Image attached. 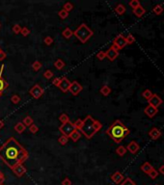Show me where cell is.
I'll list each match as a JSON object with an SVG mask.
<instances>
[{
    "instance_id": "cell-1",
    "label": "cell",
    "mask_w": 164,
    "mask_h": 185,
    "mask_svg": "<svg viewBox=\"0 0 164 185\" xmlns=\"http://www.w3.org/2000/svg\"><path fill=\"white\" fill-rule=\"evenodd\" d=\"M27 158L28 151L15 137H10L0 147V159L12 170L18 164H22Z\"/></svg>"
},
{
    "instance_id": "cell-2",
    "label": "cell",
    "mask_w": 164,
    "mask_h": 185,
    "mask_svg": "<svg viewBox=\"0 0 164 185\" xmlns=\"http://www.w3.org/2000/svg\"><path fill=\"white\" fill-rule=\"evenodd\" d=\"M106 134L109 135L114 142L121 143L129 134V129L126 128L121 121H115L111 126L106 130Z\"/></svg>"
},
{
    "instance_id": "cell-3",
    "label": "cell",
    "mask_w": 164,
    "mask_h": 185,
    "mask_svg": "<svg viewBox=\"0 0 164 185\" xmlns=\"http://www.w3.org/2000/svg\"><path fill=\"white\" fill-rule=\"evenodd\" d=\"M101 127H102V125L100 122L94 120L92 116L88 115V116L83 120V125H82L79 131L87 139H91Z\"/></svg>"
},
{
    "instance_id": "cell-4",
    "label": "cell",
    "mask_w": 164,
    "mask_h": 185,
    "mask_svg": "<svg viewBox=\"0 0 164 185\" xmlns=\"http://www.w3.org/2000/svg\"><path fill=\"white\" fill-rule=\"evenodd\" d=\"M93 34H94L93 31L84 23L81 24L75 31H73V35H75L82 43H85L87 42V41L93 36Z\"/></svg>"
},
{
    "instance_id": "cell-5",
    "label": "cell",
    "mask_w": 164,
    "mask_h": 185,
    "mask_svg": "<svg viewBox=\"0 0 164 185\" xmlns=\"http://www.w3.org/2000/svg\"><path fill=\"white\" fill-rule=\"evenodd\" d=\"M75 130V125H73V123L71 122L63 123V125L59 127V131L62 133V135H64V136H66V137L71 136V134Z\"/></svg>"
},
{
    "instance_id": "cell-6",
    "label": "cell",
    "mask_w": 164,
    "mask_h": 185,
    "mask_svg": "<svg viewBox=\"0 0 164 185\" xmlns=\"http://www.w3.org/2000/svg\"><path fill=\"white\" fill-rule=\"evenodd\" d=\"M113 44L119 49V50H120V49H123L126 46V44H128V43H126V37H124L121 34L118 35L116 38L114 39Z\"/></svg>"
},
{
    "instance_id": "cell-7",
    "label": "cell",
    "mask_w": 164,
    "mask_h": 185,
    "mask_svg": "<svg viewBox=\"0 0 164 185\" xmlns=\"http://www.w3.org/2000/svg\"><path fill=\"white\" fill-rule=\"evenodd\" d=\"M29 93L33 97L36 98V100H38V98H40L44 94V89L41 87L39 84H36L34 87L31 88Z\"/></svg>"
},
{
    "instance_id": "cell-8",
    "label": "cell",
    "mask_w": 164,
    "mask_h": 185,
    "mask_svg": "<svg viewBox=\"0 0 164 185\" xmlns=\"http://www.w3.org/2000/svg\"><path fill=\"white\" fill-rule=\"evenodd\" d=\"M148 102H149V105L153 106V107H154V108H157L162 104L163 100H161V97H159L157 96V94H154L153 96H151V97L148 100Z\"/></svg>"
},
{
    "instance_id": "cell-9",
    "label": "cell",
    "mask_w": 164,
    "mask_h": 185,
    "mask_svg": "<svg viewBox=\"0 0 164 185\" xmlns=\"http://www.w3.org/2000/svg\"><path fill=\"white\" fill-rule=\"evenodd\" d=\"M82 86L78 83L77 81H73L71 83V87H69V91L71 92L72 94H73V96H77L81 91H82Z\"/></svg>"
},
{
    "instance_id": "cell-10",
    "label": "cell",
    "mask_w": 164,
    "mask_h": 185,
    "mask_svg": "<svg viewBox=\"0 0 164 185\" xmlns=\"http://www.w3.org/2000/svg\"><path fill=\"white\" fill-rule=\"evenodd\" d=\"M58 87L63 93H66L69 91V87H71V82L68 80L67 77H63V78H61V81H60V84Z\"/></svg>"
},
{
    "instance_id": "cell-11",
    "label": "cell",
    "mask_w": 164,
    "mask_h": 185,
    "mask_svg": "<svg viewBox=\"0 0 164 185\" xmlns=\"http://www.w3.org/2000/svg\"><path fill=\"white\" fill-rule=\"evenodd\" d=\"M14 172V174L18 176V178H21V176L25 174L26 172V168L24 167L22 164H18V165H16L13 170H12Z\"/></svg>"
},
{
    "instance_id": "cell-12",
    "label": "cell",
    "mask_w": 164,
    "mask_h": 185,
    "mask_svg": "<svg viewBox=\"0 0 164 185\" xmlns=\"http://www.w3.org/2000/svg\"><path fill=\"white\" fill-rule=\"evenodd\" d=\"M139 150H140V147H139V145L135 141H131L129 145L126 146V150H129V153L132 154H136V153Z\"/></svg>"
},
{
    "instance_id": "cell-13",
    "label": "cell",
    "mask_w": 164,
    "mask_h": 185,
    "mask_svg": "<svg viewBox=\"0 0 164 185\" xmlns=\"http://www.w3.org/2000/svg\"><path fill=\"white\" fill-rule=\"evenodd\" d=\"M144 112L149 118H154L155 115L157 114V108H154V107H153V106L148 105L147 107L145 108Z\"/></svg>"
},
{
    "instance_id": "cell-14",
    "label": "cell",
    "mask_w": 164,
    "mask_h": 185,
    "mask_svg": "<svg viewBox=\"0 0 164 185\" xmlns=\"http://www.w3.org/2000/svg\"><path fill=\"white\" fill-rule=\"evenodd\" d=\"M149 136L153 140H157L161 136V131L158 128H157V127H153V128L149 131Z\"/></svg>"
},
{
    "instance_id": "cell-15",
    "label": "cell",
    "mask_w": 164,
    "mask_h": 185,
    "mask_svg": "<svg viewBox=\"0 0 164 185\" xmlns=\"http://www.w3.org/2000/svg\"><path fill=\"white\" fill-rule=\"evenodd\" d=\"M105 54H106V57H107V58L110 61H114L118 57L119 52L118 51H115L114 49H112L111 47H110L107 51H105Z\"/></svg>"
},
{
    "instance_id": "cell-16",
    "label": "cell",
    "mask_w": 164,
    "mask_h": 185,
    "mask_svg": "<svg viewBox=\"0 0 164 185\" xmlns=\"http://www.w3.org/2000/svg\"><path fill=\"white\" fill-rule=\"evenodd\" d=\"M4 66L1 67V71H0V94H2V92L8 87V83L2 78V72H3Z\"/></svg>"
},
{
    "instance_id": "cell-17",
    "label": "cell",
    "mask_w": 164,
    "mask_h": 185,
    "mask_svg": "<svg viewBox=\"0 0 164 185\" xmlns=\"http://www.w3.org/2000/svg\"><path fill=\"white\" fill-rule=\"evenodd\" d=\"M146 13V10H145V8L144 7H142L141 5L137 7V8H135V9H133V14L137 16V18H141V16H143L145 15Z\"/></svg>"
},
{
    "instance_id": "cell-18",
    "label": "cell",
    "mask_w": 164,
    "mask_h": 185,
    "mask_svg": "<svg viewBox=\"0 0 164 185\" xmlns=\"http://www.w3.org/2000/svg\"><path fill=\"white\" fill-rule=\"evenodd\" d=\"M111 179L115 183H120L122 180L124 179V176H123V175L121 174L120 172H116L115 174H113L111 175Z\"/></svg>"
},
{
    "instance_id": "cell-19",
    "label": "cell",
    "mask_w": 164,
    "mask_h": 185,
    "mask_svg": "<svg viewBox=\"0 0 164 185\" xmlns=\"http://www.w3.org/2000/svg\"><path fill=\"white\" fill-rule=\"evenodd\" d=\"M80 137H81V133H80V131L77 129L73 131V132L71 134V136H69V138H71L73 142H77L80 139Z\"/></svg>"
},
{
    "instance_id": "cell-20",
    "label": "cell",
    "mask_w": 164,
    "mask_h": 185,
    "mask_svg": "<svg viewBox=\"0 0 164 185\" xmlns=\"http://www.w3.org/2000/svg\"><path fill=\"white\" fill-rule=\"evenodd\" d=\"M25 128H26V126L23 125L22 122H18L16 125H15V130L18 133H22L23 131H25Z\"/></svg>"
},
{
    "instance_id": "cell-21",
    "label": "cell",
    "mask_w": 164,
    "mask_h": 185,
    "mask_svg": "<svg viewBox=\"0 0 164 185\" xmlns=\"http://www.w3.org/2000/svg\"><path fill=\"white\" fill-rule=\"evenodd\" d=\"M115 12L120 15H124L126 13V7L123 5V4H119V5H117L116 8H115Z\"/></svg>"
},
{
    "instance_id": "cell-22",
    "label": "cell",
    "mask_w": 164,
    "mask_h": 185,
    "mask_svg": "<svg viewBox=\"0 0 164 185\" xmlns=\"http://www.w3.org/2000/svg\"><path fill=\"white\" fill-rule=\"evenodd\" d=\"M141 170L143 171V172H147V174H149V172L153 170V167H151V165L149 163V162H146V163H144L143 164V165L141 166Z\"/></svg>"
},
{
    "instance_id": "cell-23",
    "label": "cell",
    "mask_w": 164,
    "mask_h": 185,
    "mask_svg": "<svg viewBox=\"0 0 164 185\" xmlns=\"http://www.w3.org/2000/svg\"><path fill=\"white\" fill-rule=\"evenodd\" d=\"M100 93L101 94H103L104 97H107L109 96V94L111 93V89H110L107 85H104L100 88Z\"/></svg>"
},
{
    "instance_id": "cell-24",
    "label": "cell",
    "mask_w": 164,
    "mask_h": 185,
    "mask_svg": "<svg viewBox=\"0 0 164 185\" xmlns=\"http://www.w3.org/2000/svg\"><path fill=\"white\" fill-rule=\"evenodd\" d=\"M62 35H63V37L65 39H71V37L73 35V32L69 29V28H65V30L62 32Z\"/></svg>"
},
{
    "instance_id": "cell-25",
    "label": "cell",
    "mask_w": 164,
    "mask_h": 185,
    "mask_svg": "<svg viewBox=\"0 0 164 185\" xmlns=\"http://www.w3.org/2000/svg\"><path fill=\"white\" fill-rule=\"evenodd\" d=\"M126 147H124V146H120V147H117V150H116V153L118 155H120V156H124L126 153Z\"/></svg>"
},
{
    "instance_id": "cell-26",
    "label": "cell",
    "mask_w": 164,
    "mask_h": 185,
    "mask_svg": "<svg viewBox=\"0 0 164 185\" xmlns=\"http://www.w3.org/2000/svg\"><path fill=\"white\" fill-rule=\"evenodd\" d=\"M163 10H164V8L161 5H157V6H154V8L153 9V12L157 15H159L163 13Z\"/></svg>"
},
{
    "instance_id": "cell-27",
    "label": "cell",
    "mask_w": 164,
    "mask_h": 185,
    "mask_svg": "<svg viewBox=\"0 0 164 185\" xmlns=\"http://www.w3.org/2000/svg\"><path fill=\"white\" fill-rule=\"evenodd\" d=\"M54 67H55L57 69H62L65 67L64 61H63V60H61V59L56 60V61H55V63H54Z\"/></svg>"
},
{
    "instance_id": "cell-28",
    "label": "cell",
    "mask_w": 164,
    "mask_h": 185,
    "mask_svg": "<svg viewBox=\"0 0 164 185\" xmlns=\"http://www.w3.org/2000/svg\"><path fill=\"white\" fill-rule=\"evenodd\" d=\"M23 125H25V126H31L33 125V119L29 116H27L24 118V120H23Z\"/></svg>"
},
{
    "instance_id": "cell-29",
    "label": "cell",
    "mask_w": 164,
    "mask_h": 185,
    "mask_svg": "<svg viewBox=\"0 0 164 185\" xmlns=\"http://www.w3.org/2000/svg\"><path fill=\"white\" fill-rule=\"evenodd\" d=\"M153 94H154V93L151 92V90H149V89L145 90V91L142 93V96H143V97H145L146 100H149V98H151V96H153Z\"/></svg>"
},
{
    "instance_id": "cell-30",
    "label": "cell",
    "mask_w": 164,
    "mask_h": 185,
    "mask_svg": "<svg viewBox=\"0 0 164 185\" xmlns=\"http://www.w3.org/2000/svg\"><path fill=\"white\" fill-rule=\"evenodd\" d=\"M41 68H42V63L39 61H35L34 63L32 64V69H34L35 71H38L41 69Z\"/></svg>"
},
{
    "instance_id": "cell-31",
    "label": "cell",
    "mask_w": 164,
    "mask_h": 185,
    "mask_svg": "<svg viewBox=\"0 0 164 185\" xmlns=\"http://www.w3.org/2000/svg\"><path fill=\"white\" fill-rule=\"evenodd\" d=\"M59 121L62 122V125H63V123L69 122V116L67 114H61L60 117H59Z\"/></svg>"
},
{
    "instance_id": "cell-32",
    "label": "cell",
    "mask_w": 164,
    "mask_h": 185,
    "mask_svg": "<svg viewBox=\"0 0 164 185\" xmlns=\"http://www.w3.org/2000/svg\"><path fill=\"white\" fill-rule=\"evenodd\" d=\"M73 125H75V129L80 130L82 125H83V120H81V119H78V120H76L75 122H73Z\"/></svg>"
},
{
    "instance_id": "cell-33",
    "label": "cell",
    "mask_w": 164,
    "mask_h": 185,
    "mask_svg": "<svg viewBox=\"0 0 164 185\" xmlns=\"http://www.w3.org/2000/svg\"><path fill=\"white\" fill-rule=\"evenodd\" d=\"M73 9V5L71 3V2H67V3H65V5L63 7V10H65L66 12H71L72 10Z\"/></svg>"
},
{
    "instance_id": "cell-34",
    "label": "cell",
    "mask_w": 164,
    "mask_h": 185,
    "mask_svg": "<svg viewBox=\"0 0 164 185\" xmlns=\"http://www.w3.org/2000/svg\"><path fill=\"white\" fill-rule=\"evenodd\" d=\"M58 15L60 16V18H62V19H65V18H68V15H69V13L68 12H66L65 10H60L58 12Z\"/></svg>"
},
{
    "instance_id": "cell-35",
    "label": "cell",
    "mask_w": 164,
    "mask_h": 185,
    "mask_svg": "<svg viewBox=\"0 0 164 185\" xmlns=\"http://www.w3.org/2000/svg\"><path fill=\"white\" fill-rule=\"evenodd\" d=\"M58 141H59V143L61 144V145H66V144L68 143V141H69V137H66V136H64V135H62V136H60L59 137V139H58Z\"/></svg>"
},
{
    "instance_id": "cell-36",
    "label": "cell",
    "mask_w": 164,
    "mask_h": 185,
    "mask_svg": "<svg viewBox=\"0 0 164 185\" xmlns=\"http://www.w3.org/2000/svg\"><path fill=\"white\" fill-rule=\"evenodd\" d=\"M129 6L132 8V9H135V8L140 6V2H139L138 0H132V1L129 2Z\"/></svg>"
},
{
    "instance_id": "cell-37",
    "label": "cell",
    "mask_w": 164,
    "mask_h": 185,
    "mask_svg": "<svg viewBox=\"0 0 164 185\" xmlns=\"http://www.w3.org/2000/svg\"><path fill=\"white\" fill-rule=\"evenodd\" d=\"M11 101L13 102L14 104H18L20 101V97L18 96V94H14V96H12V97H11Z\"/></svg>"
},
{
    "instance_id": "cell-38",
    "label": "cell",
    "mask_w": 164,
    "mask_h": 185,
    "mask_svg": "<svg viewBox=\"0 0 164 185\" xmlns=\"http://www.w3.org/2000/svg\"><path fill=\"white\" fill-rule=\"evenodd\" d=\"M126 43L131 44V43H133L135 42V39H134V37L131 35V34H129L128 37L126 38Z\"/></svg>"
},
{
    "instance_id": "cell-39",
    "label": "cell",
    "mask_w": 164,
    "mask_h": 185,
    "mask_svg": "<svg viewBox=\"0 0 164 185\" xmlns=\"http://www.w3.org/2000/svg\"><path fill=\"white\" fill-rule=\"evenodd\" d=\"M44 76L47 78V79H50V78L53 77V72L50 71V69H47L44 72Z\"/></svg>"
},
{
    "instance_id": "cell-40",
    "label": "cell",
    "mask_w": 164,
    "mask_h": 185,
    "mask_svg": "<svg viewBox=\"0 0 164 185\" xmlns=\"http://www.w3.org/2000/svg\"><path fill=\"white\" fill-rule=\"evenodd\" d=\"M29 130H30V132H31V133L35 134V133H37V132H38V130H39V127L37 126L36 125H34V123H33V125H32L31 126H29Z\"/></svg>"
},
{
    "instance_id": "cell-41",
    "label": "cell",
    "mask_w": 164,
    "mask_h": 185,
    "mask_svg": "<svg viewBox=\"0 0 164 185\" xmlns=\"http://www.w3.org/2000/svg\"><path fill=\"white\" fill-rule=\"evenodd\" d=\"M20 31H21V27H20V25H18V24H15V25L13 26V32L15 33V34H19Z\"/></svg>"
},
{
    "instance_id": "cell-42",
    "label": "cell",
    "mask_w": 164,
    "mask_h": 185,
    "mask_svg": "<svg viewBox=\"0 0 164 185\" xmlns=\"http://www.w3.org/2000/svg\"><path fill=\"white\" fill-rule=\"evenodd\" d=\"M20 33L22 34V36L26 37V36H28V35L30 34V31H29V29H28L27 27H23V28H21V31H20Z\"/></svg>"
},
{
    "instance_id": "cell-43",
    "label": "cell",
    "mask_w": 164,
    "mask_h": 185,
    "mask_svg": "<svg viewBox=\"0 0 164 185\" xmlns=\"http://www.w3.org/2000/svg\"><path fill=\"white\" fill-rule=\"evenodd\" d=\"M44 43L46 44H47V46H50V44L53 43V39L51 38V37H46V38H44Z\"/></svg>"
},
{
    "instance_id": "cell-44",
    "label": "cell",
    "mask_w": 164,
    "mask_h": 185,
    "mask_svg": "<svg viewBox=\"0 0 164 185\" xmlns=\"http://www.w3.org/2000/svg\"><path fill=\"white\" fill-rule=\"evenodd\" d=\"M97 57H98V59H100V60H103L105 57H106V54H105V51H100L97 54Z\"/></svg>"
},
{
    "instance_id": "cell-45",
    "label": "cell",
    "mask_w": 164,
    "mask_h": 185,
    "mask_svg": "<svg viewBox=\"0 0 164 185\" xmlns=\"http://www.w3.org/2000/svg\"><path fill=\"white\" fill-rule=\"evenodd\" d=\"M122 185H135V183L130 178H126L125 181L122 183Z\"/></svg>"
},
{
    "instance_id": "cell-46",
    "label": "cell",
    "mask_w": 164,
    "mask_h": 185,
    "mask_svg": "<svg viewBox=\"0 0 164 185\" xmlns=\"http://www.w3.org/2000/svg\"><path fill=\"white\" fill-rule=\"evenodd\" d=\"M62 185H72V181H71V179L68 178H66L65 179L62 180Z\"/></svg>"
},
{
    "instance_id": "cell-47",
    "label": "cell",
    "mask_w": 164,
    "mask_h": 185,
    "mask_svg": "<svg viewBox=\"0 0 164 185\" xmlns=\"http://www.w3.org/2000/svg\"><path fill=\"white\" fill-rule=\"evenodd\" d=\"M149 175H151V178H155V176L157 175V172L155 171L154 168H153V170H151L150 172H149Z\"/></svg>"
},
{
    "instance_id": "cell-48",
    "label": "cell",
    "mask_w": 164,
    "mask_h": 185,
    "mask_svg": "<svg viewBox=\"0 0 164 185\" xmlns=\"http://www.w3.org/2000/svg\"><path fill=\"white\" fill-rule=\"evenodd\" d=\"M4 181H5V175L2 172H0V185H3Z\"/></svg>"
},
{
    "instance_id": "cell-49",
    "label": "cell",
    "mask_w": 164,
    "mask_h": 185,
    "mask_svg": "<svg viewBox=\"0 0 164 185\" xmlns=\"http://www.w3.org/2000/svg\"><path fill=\"white\" fill-rule=\"evenodd\" d=\"M60 81H61V78H55V79H53L52 84L54 85V86H57V87H58L59 84H60Z\"/></svg>"
},
{
    "instance_id": "cell-50",
    "label": "cell",
    "mask_w": 164,
    "mask_h": 185,
    "mask_svg": "<svg viewBox=\"0 0 164 185\" xmlns=\"http://www.w3.org/2000/svg\"><path fill=\"white\" fill-rule=\"evenodd\" d=\"M5 58H6V53L2 50H0V61H3Z\"/></svg>"
},
{
    "instance_id": "cell-51",
    "label": "cell",
    "mask_w": 164,
    "mask_h": 185,
    "mask_svg": "<svg viewBox=\"0 0 164 185\" xmlns=\"http://www.w3.org/2000/svg\"><path fill=\"white\" fill-rule=\"evenodd\" d=\"M159 172H160L161 174H163V175H164V165H162L160 168H159Z\"/></svg>"
},
{
    "instance_id": "cell-52",
    "label": "cell",
    "mask_w": 164,
    "mask_h": 185,
    "mask_svg": "<svg viewBox=\"0 0 164 185\" xmlns=\"http://www.w3.org/2000/svg\"><path fill=\"white\" fill-rule=\"evenodd\" d=\"M3 127H4V122H3V121L0 120V129H2Z\"/></svg>"
},
{
    "instance_id": "cell-53",
    "label": "cell",
    "mask_w": 164,
    "mask_h": 185,
    "mask_svg": "<svg viewBox=\"0 0 164 185\" xmlns=\"http://www.w3.org/2000/svg\"><path fill=\"white\" fill-rule=\"evenodd\" d=\"M0 27H1V23H0Z\"/></svg>"
},
{
    "instance_id": "cell-54",
    "label": "cell",
    "mask_w": 164,
    "mask_h": 185,
    "mask_svg": "<svg viewBox=\"0 0 164 185\" xmlns=\"http://www.w3.org/2000/svg\"><path fill=\"white\" fill-rule=\"evenodd\" d=\"M1 94H0V96H1Z\"/></svg>"
},
{
    "instance_id": "cell-55",
    "label": "cell",
    "mask_w": 164,
    "mask_h": 185,
    "mask_svg": "<svg viewBox=\"0 0 164 185\" xmlns=\"http://www.w3.org/2000/svg\"><path fill=\"white\" fill-rule=\"evenodd\" d=\"M0 50H1V48H0Z\"/></svg>"
}]
</instances>
